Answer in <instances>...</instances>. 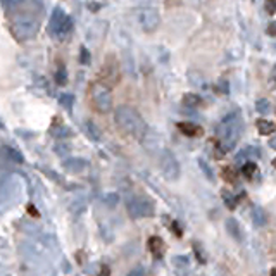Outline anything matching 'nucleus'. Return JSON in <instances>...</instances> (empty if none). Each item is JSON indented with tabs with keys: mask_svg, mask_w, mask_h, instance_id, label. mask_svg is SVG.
I'll list each match as a JSON object with an SVG mask.
<instances>
[{
	"mask_svg": "<svg viewBox=\"0 0 276 276\" xmlns=\"http://www.w3.org/2000/svg\"><path fill=\"white\" fill-rule=\"evenodd\" d=\"M114 119L116 124L124 135L135 138V140H142L147 133V124H145L144 117L136 109L129 107V105H119L114 111Z\"/></svg>",
	"mask_w": 276,
	"mask_h": 276,
	"instance_id": "obj_1",
	"label": "nucleus"
},
{
	"mask_svg": "<svg viewBox=\"0 0 276 276\" xmlns=\"http://www.w3.org/2000/svg\"><path fill=\"white\" fill-rule=\"evenodd\" d=\"M18 7H21V2ZM18 7L11 16V33L19 42H26L38 33L40 19L33 11H18Z\"/></svg>",
	"mask_w": 276,
	"mask_h": 276,
	"instance_id": "obj_2",
	"label": "nucleus"
},
{
	"mask_svg": "<svg viewBox=\"0 0 276 276\" xmlns=\"http://www.w3.org/2000/svg\"><path fill=\"white\" fill-rule=\"evenodd\" d=\"M242 128H243V121L238 111L231 112L230 116H226L216 128V136L221 144V149L231 150L235 145L238 144L242 135Z\"/></svg>",
	"mask_w": 276,
	"mask_h": 276,
	"instance_id": "obj_3",
	"label": "nucleus"
},
{
	"mask_svg": "<svg viewBox=\"0 0 276 276\" xmlns=\"http://www.w3.org/2000/svg\"><path fill=\"white\" fill-rule=\"evenodd\" d=\"M88 95H90V102L97 112L107 114L112 111V92L104 83L93 81L90 85V90H88Z\"/></svg>",
	"mask_w": 276,
	"mask_h": 276,
	"instance_id": "obj_4",
	"label": "nucleus"
},
{
	"mask_svg": "<svg viewBox=\"0 0 276 276\" xmlns=\"http://www.w3.org/2000/svg\"><path fill=\"white\" fill-rule=\"evenodd\" d=\"M71 31H73V19L60 7L54 9L50 16V21H48V33L57 40H64Z\"/></svg>",
	"mask_w": 276,
	"mask_h": 276,
	"instance_id": "obj_5",
	"label": "nucleus"
},
{
	"mask_svg": "<svg viewBox=\"0 0 276 276\" xmlns=\"http://www.w3.org/2000/svg\"><path fill=\"white\" fill-rule=\"evenodd\" d=\"M136 19H138L140 28L145 31V33H154L161 24L159 11H157L154 6H149V4L142 6L140 9L136 11Z\"/></svg>",
	"mask_w": 276,
	"mask_h": 276,
	"instance_id": "obj_6",
	"label": "nucleus"
},
{
	"mask_svg": "<svg viewBox=\"0 0 276 276\" xmlns=\"http://www.w3.org/2000/svg\"><path fill=\"white\" fill-rule=\"evenodd\" d=\"M128 214L133 219L140 218H152L156 214V205L147 197H131L126 204Z\"/></svg>",
	"mask_w": 276,
	"mask_h": 276,
	"instance_id": "obj_7",
	"label": "nucleus"
},
{
	"mask_svg": "<svg viewBox=\"0 0 276 276\" xmlns=\"http://www.w3.org/2000/svg\"><path fill=\"white\" fill-rule=\"evenodd\" d=\"M159 166H161V171L164 174L166 180L169 181H176L180 178V164H178L176 157L173 156L169 150H161V156H159Z\"/></svg>",
	"mask_w": 276,
	"mask_h": 276,
	"instance_id": "obj_8",
	"label": "nucleus"
},
{
	"mask_svg": "<svg viewBox=\"0 0 276 276\" xmlns=\"http://www.w3.org/2000/svg\"><path fill=\"white\" fill-rule=\"evenodd\" d=\"M119 64H117V60L112 57V55H109L107 59H105L102 69H100V83H104L105 87H114L117 85V81H119Z\"/></svg>",
	"mask_w": 276,
	"mask_h": 276,
	"instance_id": "obj_9",
	"label": "nucleus"
},
{
	"mask_svg": "<svg viewBox=\"0 0 276 276\" xmlns=\"http://www.w3.org/2000/svg\"><path fill=\"white\" fill-rule=\"evenodd\" d=\"M87 164L88 162L85 159H81V157H73V159L64 161L62 168L71 174H78V173H83L85 169H87Z\"/></svg>",
	"mask_w": 276,
	"mask_h": 276,
	"instance_id": "obj_10",
	"label": "nucleus"
},
{
	"mask_svg": "<svg viewBox=\"0 0 276 276\" xmlns=\"http://www.w3.org/2000/svg\"><path fill=\"white\" fill-rule=\"evenodd\" d=\"M225 226H226V231L230 233L231 238H235V240H238V242H240L242 238H243L242 226H240V223H238L235 218H228V219H226V225Z\"/></svg>",
	"mask_w": 276,
	"mask_h": 276,
	"instance_id": "obj_11",
	"label": "nucleus"
},
{
	"mask_svg": "<svg viewBox=\"0 0 276 276\" xmlns=\"http://www.w3.org/2000/svg\"><path fill=\"white\" fill-rule=\"evenodd\" d=\"M149 250L152 252L154 257H162L164 254V242H162L161 237H150L149 238Z\"/></svg>",
	"mask_w": 276,
	"mask_h": 276,
	"instance_id": "obj_12",
	"label": "nucleus"
},
{
	"mask_svg": "<svg viewBox=\"0 0 276 276\" xmlns=\"http://www.w3.org/2000/svg\"><path fill=\"white\" fill-rule=\"evenodd\" d=\"M85 131H87V136L90 138V140H93V142H100V140H102V131H100V128L97 126V124L93 123L92 119L85 121Z\"/></svg>",
	"mask_w": 276,
	"mask_h": 276,
	"instance_id": "obj_13",
	"label": "nucleus"
},
{
	"mask_svg": "<svg viewBox=\"0 0 276 276\" xmlns=\"http://www.w3.org/2000/svg\"><path fill=\"white\" fill-rule=\"evenodd\" d=\"M178 129H180V131L186 136H200L202 135L200 126H197V124H193V123H186V121L178 123Z\"/></svg>",
	"mask_w": 276,
	"mask_h": 276,
	"instance_id": "obj_14",
	"label": "nucleus"
},
{
	"mask_svg": "<svg viewBox=\"0 0 276 276\" xmlns=\"http://www.w3.org/2000/svg\"><path fill=\"white\" fill-rule=\"evenodd\" d=\"M252 219H254V225L255 226H264L267 223V214L264 213V209L259 205H254L252 209Z\"/></svg>",
	"mask_w": 276,
	"mask_h": 276,
	"instance_id": "obj_15",
	"label": "nucleus"
},
{
	"mask_svg": "<svg viewBox=\"0 0 276 276\" xmlns=\"http://www.w3.org/2000/svg\"><path fill=\"white\" fill-rule=\"evenodd\" d=\"M255 126H257V131L261 133V135H271L276 129V123H271V121H266V119H257Z\"/></svg>",
	"mask_w": 276,
	"mask_h": 276,
	"instance_id": "obj_16",
	"label": "nucleus"
},
{
	"mask_svg": "<svg viewBox=\"0 0 276 276\" xmlns=\"http://www.w3.org/2000/svg\"><path fill=\"white\" fill-rule=\"evenodd\" d=\"M2 150H4V154L9 157V161H12L14 164H23L24 162V157H23V154L19 152V150H16L12 147H4Z\"/></svg>",
	"mask_w": 276,
	"mask_h": 276,
	"instance_id": "obj_17",
	"label": "nucleus"
},
{
	"mask_svg": "<svg viewBox=\"0 0 276 276\" xmlns=\"http://www.w3.org/2000/svg\"><path fill=\"white\" fill-rule=\"evenodd\" d=\"M183 104L186 105V107H198V105L202 104V99L197 95V93H185Z\"/></svg>",
	"mask_w": 276,
	"mask_h": 276,
	"instance_id": "obj_18",
	"label": "nucleus"
},
{
	"mask_svg": "<svg viewBox=\"0 0 276 276\" xmlns=\"http://www.w3.org/2000/svg\"><path fill=\"white\" fill-rule=\"evenodd\" d=\"M247 157H261V152H259V149H252V147H249V149H245V150H242L240 154L237 156V161L240 162L242 159L245 161Z\"/></svg>",
	"mask_w": 276,
	"mask_h": 276,
	"instance_id": "obj_19",
	"label": "nucleus"
},
{
	"mask_svg": "<svg viewBox=\"0 0 276 276\" xmlns=\"http://www.w3.org/2000/svg\"><path fill=\"white\" fill-rule=\"evenodd\" d=\"M59 104L69 111V109L73 107V104H75V95H71V93H62V95H59Z\"/></svg>",
	"mask_w": 276,
	"mask_h": 276,
	"instance_id": "obj_20",
	"label": "nucleus"
},
{
	"mask_svg": "<svg viewBox=\"0 0 276 276\" xmlns=\"http://www.w3.org/2000/svg\"><path fill=\"white\" fill-rule=\"evenodd\" d=\"M255 109H257L259 114H267V112L271 111V104H269V100H266V99H259L257 102H255Z\"/></svg>",
	"mask_w": 276,
	"mask_h": 276,
	"instance_id": "obj_21",
	"label": "nucleus"
},
{
	"mask_svg": "<svg viewBox=\"0 0 276 276\" xmlns=\"http://www.w3.org/2000/svg\"><path fill=\"white\" fill-rule=\"evenodd\" d=\"M55 81H57V85H66L67 83V71L64 66H60L57 69V73H55Z\"/></svg>",
	"mask_w": 276,
	"mask_h": 276,
	"instance_id": "obj_22",
	"label": "nucleus"
},
{
	"mask_svg": "<svg viewBox=\"0 0 276 276\" xmlns=\"http://www.w3.org/2000/svg\"><path fill=\"white\" fill-rule=\"evenodd\" d=\"M221 174H223V180L225 181H230V183H235V181H237V173H235V169L225 168Z\"/></svg>",
	"mask_w": 276,
	"mask_h": 276,
	"instance_id": "obj_23",
	"label": "nucleus"
},
{
	"mask_svg": "<svg viewBox=\"0 0 276 276\" xmlns=\"http://www.w3.org/2000/svg\"><path fill=\"white\" fill-rule=\"evenodd\" d=\"M255 169H257V164H254V162H245L242 168V173L245 174L247 178H252V174L255 173Z\"/></svg>",
	"mask_w": 276,
	"mask_h": 276,
	"instance_id": "obj_24",
	"label": "nucleus"
},
{
	"mask_svg": "<svg viewBox=\"0 0 276 276\" xmlns=\"http://www.w3.org/2000/svg\"><path fill=\"white\" fill-rule=\"evenodd\" d=\"M104 202H105V205L107 207H114L117 202H119V197H117V193H105Z\"/></svg>",
	"mask_w": 276,
	"mask_h": 276,
	"instance_id": "obj_25",
	"label": "nucleus"
},
{
	"mask_svg": "<svg viewBox=\"0 0 276 276\" xmlns=\"http://www.w3.org/2000/svg\"><path fill=\"white\" fill-rule=\"evenodd\" d=\"M223 197H225V202H226V205H228L230 209H235V207H237V198L231 195L228 190H223Z\"/></svg>",
	"mask_w": 276,
	"mask_h": 276,
	"instance_id": "obj_26",
	"label": "nucleus"
},
{
	"mask_svg": "<svg viewBox=\"0 0 276 276\" xmlns=\"http://www.w3.org/2000/svg\"><path fill=\"white\" fill-rule=\"evenodd\" d=\"M198 166H200V169H202V171H204V174H205V176L209 178L211 181H213V180H214V173H213V169H211V166L207 164L205 161H202V159L198 161Z\"/></svg>",
	"mask_w": 276,
	"mask_h": 276,
	"instance_id": "obj_27",
	"label": "nucleus"
},
{
	"mask_svg": "<svg viewBox=\"0 0 276 276\" xmlns=\"http://www.w3.org/2000/svg\"><path fill=\"white\" fill-rule=\"evenodd\" d=\"M105 6L104 2H87V9L90 12H99Z\"/></svg>",
	"mask_w": 276,
	"mask_h": 276,
	"instance_id": "obj_28",
	"label": "nucleus"
},
{
	"mask_svg": "<svg viewBox=\"0 0 276 276\" xmlns=\"http://www.w3.org/2000/svg\"><path fill=\"white\" fill-rule=\"evenodd\" d=\"M81 55H80V60H81V64H90V52L87 50L85 47H81Z\"/></svg>",
	"mask_w": 276,
	"mask_h": 276,
	"instance_id": "obj_29",
	"label": "nucleus"
},
{
	"mask_svg": "<svg viewBox=\"0 0 276 276\" xmlns=\"http://www.w3.org/2000/svg\"><path fill=\"white\" fill-rule=\"evenodd\" d=\"M193 250H195L198 261H200V262H205V254H204V250H200V245H198V243H195V245H193Z\"/></svg>",
	"mask_w": 276,
	"mask_h": 276,
	"instance_id": "obj_30",
	"label": "nucleus"
},
{
	"mask_svg": "<svg viewBox=\"0 0 276 276\" xmlns=\"http://www.w3.org/2000/svg\"><path fill=\"white\" fill-rule=\"evenodd\" d=\"M173 261H174V264L176 266H186L188 264V257H185V255H178V257L173 259Z\"/></svg>",
	"mask_w": 276,
	"mask_h": 276,
	"instance_id": "obj_31",
	"label": "nucleus"
},
{
	"mask_svg": "<svg viewBox=\"0 0 276 276\" xmlns=\"http://www.w3.org/2000/svg\"><path fill=\"white\" fill-rule=\"evenodd\" d=\"M264 9L267 14H274L276 12V2H266L264 4Z\"/></svg>",
	"mask_w": 276,
	"mask_h": 276,
	"instance_id": "obj_32",
	"label": "nucleus"
},
{
	"mask_svg": "<svg viewBox=\"0 0 276 276\" xmlns=\"http://www.w3.org/2000/svg\"><path fill=\"white\" fill-rule=\"evenodd\" d=\"M128 276H145V274H144V269H142V267H136V269L129 271Z\"/></svg>",
	"mask_w": 276,
	"mask_h": 276,
	"instance_id": "obj_33",
	"label": "nucleus"
},
{
	"mask_svg": "<svg viewBox=\"0 0 276 276\" xmlns=\"http://www.w3.org/2000/svg\"><path fill=\"white\" fill-rule=\"evenodd\" d=\"M214 156H216V159H221V157L225 156V149L218 147V149H216V152H214Z\"/></svg>",
	"mask_w": 276,
	"mask_h": 276,
	"instance_id": "obj_34",
	"label": "nucleus"
},
{
	"mask_svg": "<svg viewBox=\"0 0 276 276\" xmlns=\"http://www.w3.org/2000/svg\"><path fill=\"white\" fill-rule=\"evenodd\" d=\"M267 33L273 35V36H276V23L269 24V28H267Z\"/></svg>",
	"mask_w": 276,
	"mask_h": 276,
	"instance_id": "obj_35",
	"label": "nucleus"
},
{
	"mask_svg": "<svg viewBox=\"0 0 276 276\" xmlns=\"http://www.w3.org/2000/svg\"><path fill=\"white\" fill-rule=\"evenodd\" d=\"M173 230L176 231V237H181V235H183L181 233V228L178 226V223H173Z\"/></svg>",
	"mask_w": 276,
	"mask_h": 276,
	"instance_id": "obj_36",
	"label": "nucleus"
},
{
	"mask_svg": "<svg viewBox=\"0 0 276 276\" xmlns=\"http://www.w3.org/2000/svg\"><path fill=\"white\" fill-rule=\"evenodd\" d=\"M28 213H30V214H33V216H38V211H36L35 209V205H28Z\"/></svg>",
	"mask_w": 276,
	"mask_h": 276,
	"instance_id": "obj_37",
	"label": "nucleus"
},
{
	"mask_svg": "<svg viewBox=\"0 0 276 276\" xmlns=\"http://www.w3.org/2000/svg\"><path fill=\"white\" fill-rule=\"evenodd\" d=\"M269 147L276 150V135H274V136H271V140H269Z\"/></svg>",
	"mask_w": 276,
	"mask_h": 276,
	"instance_id": "obj_38",
	"label": "nucleus"
},
{
	"mask_svg": "<svg viewBox=\"0 0 276 276\" xmlns=\"http://www.w3.org/2000/svg\"><path fill=\"white\" fill-rule=\"evenodd\" d=\"M100 276H111L109 274V267H102V273H100Z\"/></svg>",
	"mask_w": 276,
	"mask_h": 276,
	"instance_id": "obj_39",
	"label": "nucleus"
},
{
	"mask_svg": "<svg viewBox=\"0 0 276 276\" xmlns=\"http://www.w3.org/2000/svg\"><path fill=\"white\" fill-rule=\"evenodd\" d=\"M271 276H276V267L274 269H271Z\"/></svg>",
	"mask_w": 276,
	"mask_h": 276,
	"instance_id": "obj_40",
	"label": "nucleus"
},
{
	"mask_svg": "<svg viewBox=\"0 0 276 276\" xmlns=\"http://www.w3.org/2000/svg\"><path fill=\"white\" fill-rule=\"evenodd\" d=\"M273 166H274V168H276V157H274V159H273Z\"/></svg>",
	"mask_w": 276,
	"mask_h": 276,
	"instance_id": "obj_41",
	"label": "nucleus"
}]
</instances>
